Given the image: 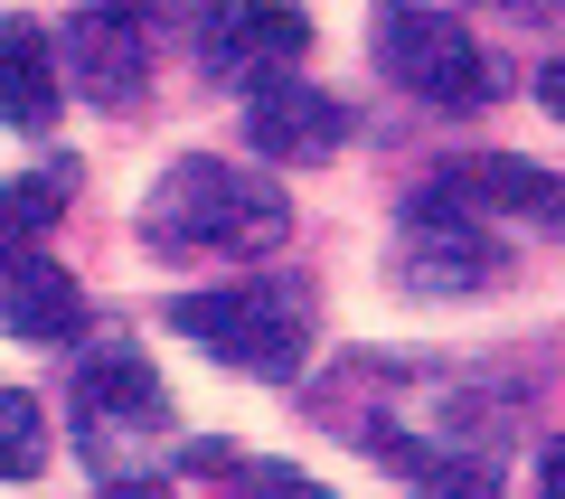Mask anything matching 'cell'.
Returning a JSON list of instances; mask_svg holds the SVG:
<instances>
[{
    "label": "cell",
    "instance_id": "6da1fadb",
    "mask_svg": "<svg viewBox=\"0 0 565 499\" xmlns=\"http://www.w3.org/2000/svg\"><path fill=\"white\" fill-rule=\"evenodd\" d=\"M282 236H292L282 189L217 160V151L170 160L151 180V199H141V245L151 255H274Z\"/></svg>",
    "mask_w": 565,
    "mask_h": 499
},
{
    "label": "cell",
    "instance_id": "7a4b0ae2",
    "mask_svg": "<svg viewBox=\"0 0 565 499\" xmlns=\"http://www.w3.org/2000/svg\"><path fill=\"white\" fill-rule=\"evenodd\" d=\"M170 330L199 340L207 359L245 368V378H292L311 359V293L302 283H236V293H180Z\"/></svg>",
    "mask_w": 565,
    "mask_h": 499
},
{
    "label": "cell",
    "instance_id": "3957f363",
    "mask_svg": "<svg viewBox=\"0 0 565 499\" xmlns=\"http://www.w3.org/2000/svg\"><path fill=\"white\" fill-rule=\"evenodd\" d=\"M367 39H377V66L405 85V95L444 104V114H481V104H500V95H509L500 57H490V47L471 39L452 10H424V0H386Z\"/></svg>",
    "mask_w": 565,
    "mask_h": 499
},
{
    "label": "cell",
    "instance_id": "277c9868",
    "mask_svg": "<svg viewBox=\"0 0 565 499\" xmlns=\"http://www.w3.org/2000/svg\"><path fill=\"white\" fill-rule=\"evenodd\" d=\"M509 274V245L490 236L481 208H462L452 189H424L396 226V283L424 301H462V293H490Z\"/></svg>",
    "mask_w": 565,
    "mask_h": 499
},
{
    "label": "cell",
    "instance_id": "5b68a950",
    "mask_svg": "<svg viewBox=\"0 0 565 499\" xmlns=\"http://www.w3.org/2000/svg\"><path fill=\"white\" fill-rule=\"evenodd\" d=\"M161 424H170V396L151 386V368H141V359H122V349H114V359H95L76 378V443L104 461V471L132 461V453H151Z\"/></svg>",
    "mask_w": 565,
    "mask_h": 499
},
{
    "label": "cell",
    "instance_id": "8992f818",
    "mask_svg": "<svg viewBox=\"0 0 565 499\" xmlns=\"http://www.w3.org/2000/svg\"><path fill=\"white\" fill-rule=\"evenodd\" d=\"M207 66L236 85H264L282 66L311 57V10L302 0H207V29H199Z\"/></svg>",
    "mask_w": 565,
    "mask_h": 499
},
{
    "label": "cell",
    "instance_id": "52a82bcc",
    "mask_svg": "<svg viewBox=\"0 0 565 499\" xmlns=\"http://www.w3.org/2000/svg\"><path fill=\"white\" fill-rule=\"evenodd\" d=\"M57 76L76 85L85 104L122 114V104L141 95V76H151V39H141V20L122 10V0H85L76 20H66V57H57Z\"/></svg>",
    "mask_w": 565,
    "mask_h": 499
},
{
    "label": "cell",
    "instance_id": "ba28073f",
    "mask_svg": "<svg viewBox=\"0 0 565 499\" xmlns=\"http://www.w3.org/2000/svg\"><path fill=\"white\" fill-rule=\"evenodd\" d=\"M377 461L396 480H415L424 499H500V453L471 443L462 424L434 434V424H415V415H386L377 424Z\"/></svg>",
    "mask_w": 565,
    "mask_h": 499
},
{
    "label": "cell",
    "instance_id": "9c48e42d",
    "mask_svg": "<svg viewBox=\"0 0 565 499\" xmlns=\"http://www.w3.org/2000/svg\"><path fill=\"white\" fill-rule=\"evenodd\" d=\"M245 141L274 151V160H330L349 141V104L321 95V85H302V76H264L245 95Z\"/></svg>",
    "mask_w": 565,
    "mask_h": 499
},
{
    "label": "cell",
    "instance_id": "30bf717a",
    "mask_svg": "<svg viewBox=\"0 0 565 499\" xmlns=\"http://www.w3.org/2000/svg\"><path fill=\"white\" fill-rule=\"evenodd\" d=\"M76 320H85V293L66 264L47 255H0V330L10 340H76Z\"/></svg>",
    "mask_w": 565,
    "mask_h": 499
},
{
    "label": "cell",
    "instance_id": "8fae6325",
    "mask_svg": "<svg viewBox=\"0 0 565 499\" xmlns=\"http://www.w3.org/2000/svg\"><path fill=\"white\" fill-rule=\"evenodd\" d=\"M66 104V76H57V39L39 20H0V123L10 132H47Z\"/></svg>",
    "mask_w": 565,
    "mask_h": 499
},
{
    "label": "cell",
    "instance_id": "7c38bea8",
    "mask_svg": "<svg viewBox=\"0 0 565 499\" xmlns=\"http://www.w3.org/2000/svg\"><path fill=\"white\" fill-rule=\"evenodd\" d=\"M434 189H452L462 208H481V199L490 208H565V189L546 170H519V160H452Z\"/></svg>",
    "mask_w": 565,
    "mask_h": 499
},
{
    "label": "cell",
    "instance_id": "4fadbf2b",
    "mask_svg": "<svg viewBox=\"0 0 565 499\" xmlns=\"http://www.w3.org/2000/svg\"><path fill=\"white\" fill-rule=\"evenodd\" d=\"M66 217V170H39V180L0 189V255H39V236Z\"/></svg>",
    "mask_w": 565,
    "mask_h": 499
},
{
    "label": "cell",
    "instance_id": "5bb4252c",
    "mask_svg": "<svg viewBox=\"0 0 565 499\" xmlns=\"http://www.w3.org/2000/svg\"><path fill=\"white\" fill-rule=\"evenodd\" d=\"M39 471H47V415L39 396L0 386V480H39Z\"/></svg>",
    "mask_w": 565,
    "mask_h": 499
},
{
    "label": "cell",
    "instance_id": "9a60e30c",
    "mask_svg": "<svg viewBox=\"0 0 565 499\" xmlns=\"http://www.w3.org/2000/svg\"><path fill=\"white\" fill-rule=\"evenodd\" d=\"M236 480H245V499H330L321 480H302V471H274V461H236Z\"/></svg>",
    "mask_w": 565,
    "mask_h": 499
},
{
    "label": "cell",
    "instance_id": "2e32d148",
    "mask_svg": "<svg viewBox=\"0 0 565 499\" xmlns=\"http://www.w3.org/2000/svg\"><path fill=\"white\" fill-rule=\"evenodd\" d=\"M537 490L565 499V443H546V453H537Z\"/></svg>",
    "mask_w": 565,
    "mask_h": 499
},
{
    "label": "cell",
    "instance_id": "e0dca14e",
    "mask_svg": "<svg viewBox=\"0 0 565 499\" xmlns=\"http://www.w3.org/2000/svg\"><path fill=\"white\" fill-rule=\"evenodd\" d=\"M537 104H546V114H565V57L546 66V76H537Z\"/></svg>",
    "mask_w": 565,
    "mask_h": 499
},
{
    "label": "cell",
    "instance_id": "ac0fdd59",
    "mask_svg": "<svg viewBox=\"0 0 565 499\" xmlns=\"http://www.w3.org/2000/svg\"><path fill=\"white\" fill-rule=\"evenodd\" d=\"M104 499H161V480H122V490H104Z\"/></svg>",
    "mask_w": 565,
    "mask_h": 499
}]
</instances>
